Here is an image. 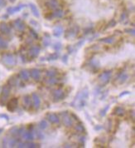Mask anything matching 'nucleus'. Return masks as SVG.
Masks as SVG:
<instances>
[{
  "label": "nucleus",
  "instance_id": "1",
  "mask_svg": "<svg viewBox=\"0 0 135 148\" xmlns=\"http://www.w3.org/2000/svg\"><path fill=\"white\" fill-rule=\"evenodd\" d=\"M88 97H89V90L87 87H85L77 93L76 96L75 97L74 100H73V102H71V106L75 109L81 110V109H82L85 106Z\"/></svg>",
  "mask_w": 135,
  "mask_h": 148
},
{
  "label": "nucleus",
  "instance_id": "2",
  "mask_svg": "<svg viewBox=\"0 0 135 148\" xmlns=\"http://www.w3.org/2000/svg\"><path fill=\"white\" fill-rule=\"evenodd\" d=\"M9 94H10V86H4L3 89H2L1 96H0V105H5L8 97H9Z\"/></svg>",
  "mask_w": 135,
  "mask_h": 148
},
{
  "label": "nucleus",
  "instance_id": "3",
  "mask_svg": "<svg viewBox=\"0 0 135 148\" xmlns=\"http://www.w3.org/2000/svg\"><path fill=\"white\" fill-rule=\"evenodd\" d=\"M2 61H3L4 64L7 66H9V67H13V66H14L16 64L15 58L13 57V55H12V54L10 53L4 54L3 58H2Z\"/></svg>",
  "mask_w": 135,
  "mask_h": 148
},
{
  "label": "nucleus",
  "instance_id": "4",
  "mask_svg": "<svg viewBox=\"0 0 135 148\" xmlns=\"http://www.w3.org/2000/svg\"><path fill=\"white\" fill-rule=\"evenodd\" d=\"M112 75V72L111 71H105L103 73H101L99 77V80L100 82V83L102 85H105L107 84L110 80V77Z\"/></svg>",
  "mask_w": 135,
  "mask_h": 148
},
{
  "label": "nucleus",
  "instance_id": "5",
  "mask_svg": "<svg viewBox=\"0 0 135 148\" xmlns=\"http://www.w3.org/2000/svg\"><path fill=\"white\" fill-rule=\"evenodd\" d=\"M61 116L62 117L63 124L65 125L66 127H70L72 126V124H73L72 117H70V116H69L67 111H62V112H61Z\"/></svg>",
  "mask_w": 135,
  "mask_h": 148
},
{
  "label": "nucleus",
  "instance_id": "6",
  "mask_svg": "<svg viewBox=\"0 0 135 148\" xmlns=\"http://www.w3.org/2000/svg\"><path fill=\"white\" fill-rule=\"evenodd\" d=\"M53 101L55 102H60L61 100H63L65 98L66 95H65V92L62 91L61 89H57V90H55L54 92H53Z\"/></svg>",
  "mask_w": 135,
  "mask_h": 148
},
{
  "label": "nucleus",
  "instance_id": "7",
  "mask_svg": "<svg viewBox=\"0 0 135 148\" xmlns=\"http://www.w3.org/2000/svg\"><path fill=\"white\" fill-rule=\"evenodd\" d=\"M79 32V27L78 26H75L73 28H70L69 29L66 31L65 33V38H73Z\"/></svg>",
  "mask_w": 135,
  "mask_h": 148
},
{
  "label": "nucleus",
  "instance_id": "8",
  "mask_svg": "<svg viewBox=\"0 0 135 148\" xmlns=\"http://www.w3.org/2000/svg\"><path fill=\"white\" fill-rule=\"evenodd\" d=\"M18 106V100L17 98H12L7 104V108L9 111H14Z\"/></svg>",
  "mask_w": 135,
  "mask_h": 148
},
{
  "label": "nucleus",
  "instance_id": "9",
  "mask_svg": "<svg viewBox=\"0 0 135 148\" xmlns=\"http://www.w3.org/2000/svg\"><path fill=\"white\" fill-rule=\"evenodd\" d=\"M40 47H37V46H34V47H32L30 50H29V57H30L31 58H37L38 55H39L40 53Z\"/></svg>",
  "mask_w": 135,
  "mask_h": 148
},
{
  "label": "nucleus",
  "instance_id": "10",
  "mask_svg": "<svg viewBox=\"0 0 135 148\" xmlns=\"http://www.w3.org/2000/svg\"><path fill=\"white\" fill-rule=\"evenodd\" d=\"M40 146L36 143L34 142H30V141H27V142L24 143H21L19 142L17 145V147L19 148H23V147H27V148H36V147H39Z\"/></svg>",
  "mask_w": 135,
  "mask_h": 148
},
{
  "label": "nucleus",
  "instance_id": "11",
  "mask_svg": "<svg viewBox=\"0 0 135 148\" xmlns=\"http://www.w3.org/2000/svg\"><path fill=\"white\" fill-rule=\"evenodd\" d=\"M46 6L51 10H56L59 8V3L57 0H47L46 2Z\"/></svg>",
  "mask_w": 135,
  "mask_h": 148
},
{
  "label": "nucleus",
  "instance_id": "12",
  "mask_svg": "<svg viewBox=\"0 0 135 148\" xmlns=\"http://www.w3.org/2000/svg\"><path fill=\"white\" fill-rule=\"evenodd\" d=\"M32 100H33V106L36 109H38L40 107L41 105V99L39 97V96L36 94V92H33L32 94Z\"/></svg>",
  "mask_w": 135,
  "mask_h": 148
},
{
  "label": "nucleus",
  "instance_id": "13",
  "mask_svg": "<svg viewBox=\"0 0 135 148\" xmlns=\"http://www.w3.org/2000/svg\"><path fill=\"white\" fill-rule=\"evenodd\" d=\"M13 24H14L15 28L18 31H22V30H24L25 28H26V25H25L23 21L20 19H16L15 21L13 22Z\"/></svg>",
  "mask_w": 135,
  "mask_h": 148
},
{
  "label": "nucleus",
  "instance_id": "14",
  "mask_svg": "<svg viewBox=\"0 0 135 148\" xmlns=\"http://www.w3.org/2000/svg\"><path fill=\"white\" fill-rule=\"evenodd\" d=\"M47 119L52 124L59 123V122H60L58 116H57L56 114H55V113H51V112L47 114Z\"/></svg>",
  "mask_w": 135,
  "mask_h": 148
},
{
  "label": "nucleus",
  "instance_id": "15",
  "mask_svg": "<svg viewBox=\"0 0 135 148\" xmlns=\"http://www.w3.org/2000/svg\"><path fill=\"white\" fill-rule=\"evenodd\" d=\"M87 65H88L89 68H90V70H91V71H93V72L98 70V68L100 67V64H99V63H98V61H96L95 59H94V58L91 59L90 62L88 63Z\"/></svg>",
  "mask_w": 135,
  "mask_h": 148
},
{
  "label": "nucleus",
  "instance_id": "16",
  "mask_svg": "<svg viewBox=\"0 0 135 148\" xmlns=\"http://www.w3.org/2000/svg\"><path fill=\"white\" fill-rule=\"evenodd\" d=\"M8 84L10 87L12 86H17L18 84H19V79L17 76L13 75V76L9 77V79L8 80Z\"/></svg>",
  "mask_w": 135,
  "mask_h": 148
},
{
  "label": "nucleus",
  "instance_id": "17",
  "mask_svg": "<svg viewBox=\"0 0 135 148\" xmlns=\"http://www.w3.org/2000/svg\"><path fill=\"white\" fill-rule=\"evenodd\" d=\"M0 32L3 34H6V35H9L11 33V28H9L6 22H3L0 23Z\"/></svg>",
  "mask_w": 135,
  "mask_h": 148
},
{
  "label": "nucleus",
  "instance_id": "18",
  "mask_svg": "<svg viewBox=\"0 0 135 148\" xmlns=\"http://www.w3.org/2000/svg\"><path fill=\"white\" fill-rule=\"evenodd\" d=\"M30 75L31 77H33V79H34L35 81H38L41 77V72L37 68H32L30 71Z\"/></svg>",
  "mask_w": 135,
  "mask_h": 148
},
{
  "label": "nucleus",
  "instance_id": "19",
  "mask_svg": "<svg viewBox=\"0 0 135 148\" xmlns=\"http://www.w3.org/2000/svg\"><path fill=\"white\" fill-rule=\"evenodd\" d=\"M112 112L114 115L117 116V117H123L125 114V110L122 106H115Z\"/></svg>",
  "mask_w": 135,
  "mask_h": 148
},
{
  "label": "nucleus",
  "instance_id": "20",
  "mask_svg": "<svg viewBox=\"0 0 135 148\" xmlns=\"http://www.w3.org/2000/svg\"><path fill=\"white\" fill-rule=\"evenodd\" d=\"M115 37L114 36H109V37H106V38H100L99 39V42H103V43H106V44H113L115 41Z\"/></svg>",
  "mask_w": 135,
  "mask_h": 148
},
{
  "label": "nucleus",
  "instance_id": "21",
  "mask_svg": "<svg viewBox=\"0 0 135 148\" xmlns=\"http://www.w3.org/2000/svg\"><path fill=\"white\" fill-rule=\"evenodd\" d=\"M32 106V97L29 95H25L23 97V107L28 109Z\"/></svg>",
  "mask_w": 135,
  "mask_h": 148
},
{
  "label": "nucleus",
  "instance_id": "22",
  "mask_svg": "<svg viewBox=\"0 0 135 148\" xmlns=\"http://www.w3.org/2000/svg\"><path fill=\"white\" fill-rule=\"evenodd\" d=\"M59 57H60V53H54L52 54H50V55L47 56L46 58H42V61L43 60H47V61H55L56 60V59L59 58Z\"/></svg>",
  "mask_w": 135,
  "mask_h": 148
},
{
  "label": "nucleus",
  "instance_id": "23",
  "mask_svg": "<svg viewBox=\"0 0 135 148\" xmlns=\"http://www.w3.org/2000/svg\"><path fill=\"white\" fill-rule=\"evenodd\" d=\"M22 138L26 141H33L34 139V136L33 134V131H23L22 133Z\"/></svg>",
  "mask_w": 135,
  "mask_h": 148
},
{
  "label": "nucleus",
  "instance_id": "24",
  "mask_svg": "<svg viewBox=\"0 0 135 148\" xmlns=\"http://www.w3.org/2000/svg\"><path fill=\"white\" fill-rule=\"evenodd\" d=\"M24 7H25V5H23V4L18 5L17 7H11V8H8V13H10V14H13V13H15L18 12V11H20L22 8H23Z\"/></svg>",
  "mask_w": 135,
  "mask_h": 148
},
{
  "label": "nucleus",
  "instance_id": "25",
  "mask_svg": "<svg viewBox=\"0 0 135 148\" xmlns=\"http://www.w3.org/2000/svg\"><path fill=\"white\" fill-rule=\"evenodd\" d=\"M19 76L22 80H24V81H28L29 80V72L26 69L21 70L19 72Z\"/></svg>",
  "mask_w": 135,
  "mask_h": 148
},
{
  "label": "nucleus",
  "instance_id": "26",
  "mask_svg": "<svg viewBox=\"0 0 135 148\" xmlns=\"http://www.w3.org/2000/svg\"><path fill=\"white\" fill-rule=\"evenodd\" d=\"M128 77H129V75H128L125 72H123L122 73H121V74L119 75V77H118V83H119V84L124 83L125 82L127 81Z\"/></svg>",
  "mask_w": 135,
  "mask_h": 148
},
{
  "label": "nucleus",
  "instance_id": "27",
  "mask_svg": "<svg viewBox=\"0 0 135 148\" xmlns=\"http://www.w3.org/2000/svg\"><path fill=\"white\" fill-rule=\"evenodd\" d=\"M63 33V28L61 26H56L53 29V35L55 37H60Z\"/></svg>",
  "mask_w": 135,
  "mask_h": 148
},
{
  "label": "nucleus",
  "instance_id": "28",
  "mask_svg": "<svg viewBox=\"0 0 135 148\" xmlns=\"http://www.w3.org/2000/svg\"><path fill=\"white\" fill-rule=\"evenodd\" d=\"M19 142H20L19 138H10V139H8V146L9 147H14Z\"/></svg>",
  "mask_w": 135,
  "mask_h": 148
},
{
  "label": "nucleus",
  "instance_id": "29",
  "mask_svg": "<svg viewBox=\"0 0 135 148\" xmlns=\"http://www.w3.org/2000/svg\"><path fill=\"white\" fill-rule=\"evenodd\" d=\"M64 15V12L61 9H56L53 13H51V16L52 19L53 18H57V19H60V18H62Z\"/></svg>",
  "mask_w": 135,
  "mask_h": 148
},
{
  "label": "nucleus",
  "instance_id": "30",
  "mask_svg": "<svg viewBox=\"0 0 135 148\" xmlns=\"http://www.w3.org/2000/svg\"><path fill=\"white\" fill-rule=\"evenodd\" d=\"M29 6H30V8L32 10V13H33V15L36 18L39 17L40 14H39V11H38V9H37V7H36L34 3H30L29 4Z\"/></svg>",
  "mask_w": 135,
  "mask_h": 148
},
{
  "label": "nucleus",
  "instance_id": "31",
  "mask_svg": "<svg viewBox=\"0 0 135 148\" xmlns=\"http://www.w3.org/2000/svg\"><path fill=\"white\" fill-rule=\"evenodd\" d=\"M45 83L47 85H54V84H56L58 83V79L56 78V77H48V79L45 81Z\"/></svg>",
  "mask_w": 135,
  "mask_h": 148
},
{
  "label": "nucleus",
  "instance_id": "32",
  "mask_svg": "<svg viewBox=\"0 0 135 148\" xmlns=\"http://www.w3.org/2000/svg\"><path fill=\"white\" fill-rule=\"evenodd\" d=\"M45 35L47 38H44V39H43V45H44V47H47L51 44V39H50V35L48 33H45Z\"/></svg>",
  "mask_w": 135,
  "mask_h": 148
},
{
  "label": "nucleus",
  "instance_id": "33",
  "mask_svg": "<svg viewBox=\"0 0 135 148\" xmlns=\"http://www.w3.org/2000/svg\"><path fill=\"white\" fill-rule=\"evenodd\" d=\"M17 130H18L17 127H13L12 128L8 131V132L12 136H13V137H16V136H17Z\"/></svg>",
  "mask_w": 135,
  "mask_h": 148
},
{
  "label": "nucleus",
  "instance_id": "34",
  "mask_svg": "<svg viewBox=\"0 0 135 148\" xmlns=\"http://www.w3.org/2000/svg\"><path fill=\"white\" fill-rule=\"evenodd\" d=\"M56 70L55 69H49L47 70V72H46V75H47V77H55L56 76Z\"/></svg>",
  "mask_w": 135,
  "mask_h": 148
},
{
  "label": "nucleus",
  "instance_id": "35",
  "mask_svg": "<svg viewBox=\"0 0 135 148\" xmlns=\"http://www.w3.org/2000/svg\"><path fill=\"white\" fill-rule=\"evenodd\" d=\"M8 42H6L3 38H2L0 37V50H3V49H6L8 48Z\"/></svg>",
  "mask_w": 135,
  "mask_h": 148
},
{
  "label": "nucleus",
  "instance_id": "36",
  "mask_svg": "<svg viewBox=\"0 0 135 148\" xmlns=\"http://www.w3.org/2000/svg\"><path fill=\"white\" fill-rule=\"evenodd\" d=\"M112 121H111V119H107V121H106V122H105V124H104V128L106 129V131H111V129H112Z\"/></svg>",
  "mask_w": 135,
  "mask_h": 148
},
{
  "label": "nucleus",
  "instance_id": "37",
  "mask_svg": "<svg viewBox=\"0 0 135 148\" xmlns=\"http://www.w3.org/2000/svg\"><path fill=\"white\" fill-rule=\"evenodd\" d=\"M75 130L77 131V132H84L85 131L84 129V127L82 124H77L75 126Z\"/></svg>",
  "mask_w": 135,
  "mask_h": 148
},
{
  "label": "nucleus",
  "instance_id": "38",
  "mask_svg": "<svg viewBox=\"0 0 135 148\" xmlns=\"http://www.w3.org/2000/svg\"><path fill=\"white\" fill-rule=\"evenodd\" d=\"M38 126H39V127L41 129H42V130H44V129H46L47 127V126H48V124H47V121H45V120H42L41 122H39V124H38Z\"/></svg>",
  "mask_w": 135,
  "mask_h": 148
},
{
  "label": "nucleus",
  "instance_id": "39",
  "mask_svg": "<svg viewBox=\"0 0 135 148\" xmlns=\"http://www.w3.org/2000/svg\"><path fill=\"white\" fill-rule=\"evenodd\" d=\"M52 47H53L54 50H56V52H58V51H60L61 49V47H62V44H61V42H55L53 44V46H52Z\"/></svg>",
  "mask_w": 135,
  "mask_h": 148
},
{
  "label": "nucleus",
  "instance_id": "40",
  "mask_svg": "<svg viewBox=\"0 0 135 148\" xmlns=\"http://www.w3.org/2000/svg\"><path fill=\"white\" fill-rule=\"evenodd\" d=\"M109 106L108 105V106H105L104 108H103L102 110H100V115L101 116V117H104L105 114H106V112H107V111L109 110Z\"/></svg>",
  "mask_w": 135,
  "mask_h": 148
},
{
  "label": "nucleus",
  "instance_id": "41",
  "mask_svg": "<svg viewBox=\"0 0 135 148\" xmlns=\"http://www.w3.org/2000/svg\"><path fill=\"white\" fill-rule=\"evenodd\" d=\"M115 25H116V21L114 19H112V20H110V22H109V23L106 25V27H105V29L109 28H113V27H114Z\"/></svg>",
  "mask_w": 135,
  "mask_h": 148
},
{
  "label": "nucleus",
  "instance_id": "42",
  "mask_svg": "<svg viewBox=\"0 0 135 148\" xmlns=\"http://www.w3.org/2000/svg\"><path fill=\"white\" fill-rule=\"evenodd\" d=\"M124 33L131 34L132 36H134L135 35V30H134V28H126V29H124Z\"/></svg>",
  "mask_w": 135,
  "mask_h": 148
},
{
  "label": "nucleus",
  "instance_id": "43",
  "mask_svg": "<svg viewBox=\"0 0 135 148\" xmlns=\"http://www.w3.org/2000/svg\"><path fill=\"white\" fill-rule=\"evenodd\" d=\"M29 31H30L31 35L33 36L34 38L37 39V38H38V34H37V33H36V32L34 30V29H33V28H30V29H29Z\"/></svg>",
  "mask_w": 135,
  "mask_h": 148
},
{
  "label": "nucleus",
  "instance_id": "44",
  "mask_svg": "<svg viewBox=\"0 0 135 148\" xmlns=\"http://www.w3.org/2000/svg\"><path fill=\"white\" fill-rule=\"evenodd\" d=\"M36 137H37V139H39V140H42V139H44V137H45L44 134H43L42 131H36Z\"/></svg>",
  "mask_w": 135,
  "mask_h": 148
},
{
  "label": "nucleus",
  "instance_id": "45",
  "mask_svg": "<svg viewBox=\"0 0 135 148\" xmlns=\"http://www.w3.org/2000/svg\"><path fill=\"white\" fill-rule=\"evenodd\" d=\"M84 39H83V40H81V41H80V42H77L76 43V44H75V50H76V49H79L80 48V47H81V46H82V45H83L84 44Z\"/></svg>",
  "mask_w": 135,
  "mask_h": 148
},
{
  "label": "nucleus",
  "instance_id": "46",
  "mask_svg": "<svg viewBox=\"0 0 135 148\" xmlns=\"http://www.w3.org/2000/svg\"><path fill=\"white\" fill-rule=\"evenodd\" d=\"M127 17H128V15H127V13H123L122 14H121V16H120V22H123L125 21V20L127 19Z\"/></svg>",
  "mask_w": 135,
  "mask_h": 148
},
{
  "label": "nucleus",
  "instance_id": "47",
  "mask_svg": "<svg viewBox=\"0 0 135 148\" xmlns=\"http://www.w3.org/2000/svg\"><path fill=\"white\" fill-rule=\"evenodd\" d=\"M96 140L95 141V142H100V143H105L106 142V138L104 137V136H102L101 138L100 137H98V138H95Z\"/></svg>",
  "mask_w": 135,
  "mask_h": 148
},
{
  "label": "nucleus",
  "instance_id": "48",
  "mask_svg": "<svg viewBox=\"0 0 135 148\" xmlns=\"http://www.w3.org/2000/svg\"><path fill=\"white\" fill-rule=\"evenodd\" d=\"M78 142L81 145V147H84V142H85V137L84 136H81V137L79 138Z\"/></svg>",
  "mask_w": 135,
  "mask_h": 148
},
{
  "label": "nucleus",
  "instance_id": "49",
  "mask_svg": "<svg viewBox=\"0 0 135 148\" xmlns=\"http://www.w3.org/2000/svg\"><path fill=\"white\" fill-rule=\"evenodd\" d=\"M92 31H93V28H92V27H88V28H85L83 30L84 34H88V33H90V32H92Z\"/></svg>",
  "mask_w": 135,
  "mask_h": 148
},
{
  "label": "nucleus",
  "instance_id": "50",
  "mask_svg": "<svg viewBox=\"0 0 135 148\" xmlns=\"http://www.w3.org/2000/svg\"><path fill=\"white\" fill-rule=\"evenodd\" d=\"M24 131V127H18V130H17V136H22V133Z\"/></svg>",
  "mask_w": 135,
  "mask_h": 148
},
{
  "label": "nucleus",
  "instance_id": "51",
  "mask_svg": "<svg viewBox=\"0 0 135 148\" xmlns=\"http://www.w3.org/2000/svg\"><path fill=\"white\" fill-rule=\"evenodd\" d=\"M8 137H4V138L3 139V142H2V145H3V147H8Z\"/></svg>",
  "mask_w": 135,
  "mask_h": 148
},
{
  "label": "nucleus",
  "instance_id": "52",
  "mask_svg": "<svg viewBox=\"0 0 135 148\" xmlns=\"http://www.w3.org/2000/svg\"><path fill=\"white\" fill-rule=\"evenodd\" d=\"M62 62L64 63H67V62H68V55H64L63 57H62Z\"/></svg>",
  "mask_w": 135,
  "mask_h": 148
},
{
  "label": "nucleus",
  "instance_id": "53",
  "mask_svg": "<svg viewBox=\"0 0 135 148\" xmlns=\"http://www.w3.org/2000/svg\"><path fill=\"white\" fill-rule=\"evenodd\" d=\"M5 5H6L5 0H0V8H2V7H3Z\"/></svg>",
  "mask_w": 135,
  "mask_h": 148
},
{
  "label": "nucleus",
  "instance_id": "54",
  "mask_svg": "<svg viewBox=\"0 0 135 148\" xmlns=\"http://www.w3.org/2000/svg\"><path fill=\"white\" fill-rule=\"evenodd\" d=\"M70 117H72V119H73V118H75V120L79 121V117H76V115L74 114V113H70Z\"/></svg>",
  "mask_w": 135,
  "mask_h": 148
},
{
  "label": "nucleus",
  "instance_id": "55",
  "mask_svg": "<svg viewBox=\"0 0 135 148\" xmlns=\"http://www.w3.org/2000/svg\"><path fill=\"white\" fill-rule=\"evenodd\" d=\"M67 50H68V52H69V53H72L73 51H74V48H73L72 47H70V46H68L67 47Z\"/></svg>",
  "mask_w": 135,
  "mask_h": 148
},
{
  "label": "nucleus",
  "instance_id": "56",
  "mask_svg": "<svg viewBox=\"0 0 135 148\" xmlns=\"http://www.w3.org/2000/svg\"><path fill=\"white\" fill-rule=\"evenodd\" d=\"M32 42H33V39H32V38H27V39H26V43H27V44H31Z\"/></svg>",
  "mask_w": 135,
  "mask_h": 148
},
{
  "label": "nucleus",
  "instance_id": "57",
  "mask_svg": "<svg viewBox=\"0 0 135 148\" xmlns=\"http://www.w3.org/2000/svg\"><path fill=\"white\" fill-rule=\"evenodd\" d=\"M129 92H128V91H125V92H123L121 94L119 95V97H123V96H124V95H126V94H129Z\"/></svg>",
  "mask_w": 135,
  "mask_h": 148
},
{
  "label": "nucleus",
  "instance_id": "58",
  "mask_svg": "<svg viewBox=\"0 0 135 148\" xmlns=\"http://www.w3.org/2000/svg\"><path fill=\"white\" fill-rule=\"evenodd\" d=\"M130 114H131V118H132V120L134 121V111L132 110L131 112H130Z\"/></svg>",
  "mask_w": 135,
  "mask_h": 148
},
{
  "label": "nucleus",
  "instance_id": "59",
  "mask_svg": "<svg viewBox=\"0 0 135 148\" xmlns=\"http://www.w3.org/2000/svg\"><path fill=\"white\" fill-rule=\"evenodd\" d=\"M21 58H22V63H26V62H27V60H26V57H25V56L21 55Z\"/></svg>",
  "mask_w": 135,
  "mask_h": 148
},
{
  "label": "nucleus",
  "instance_id": "60",
  "mask_svg": "<svg viewBox=\"0 0 135 148\" xmlns=\"http://www.w3.org/2000/svg\"><path fill=\"white\" fill-rule=\"evenodd\" d=\"M0 117H3V118H5L6 120H8V117L7 115H5V114H2V115H0Z\"/></svg>",
  "mask_w": 135,
  "mask_h": 148
},
{
  "label": "nucleus",
  "instance_id": "61",
  "mask_svg": "<svg viewBox=\"0 0 135 148\" xmlns=\"http://www.w3.org/2000/svg\"><path fill=\"white\" fill-rule=\"evenodd\" d=\"M33 125H29V127H28V131H33Z\"/></svg>",
  "mask_w": 135,
  "mask_h": 148
},
{
  "label": "nucleus",
  "instance_id": "62",
  "mask_svg": "<svg viewBox=\"0 0 135 148\" xmlns=\"http://www.w3.org/2000/svg\"><path fill=\"white\" fill-rule=\"evenodd\" d=\"M102 128V127H100V126H98V127H95V130H100V129H101Z\"/></svg>",
  "mask_w": 135,
  "mask_h": 148
},
{
  "label": "nucleus",
  "instance_id": "63",
  "mask_svg": "<svg viewBox=\"0 0 135 148\" xmlns=\"http://www.w3.org/2000/svg\"><path fill=\"white\" fill-rule=\"evenodd\" d=\"M9 1H10L11 3H14V2L16 1V0H9Z\"/></svg>",
  "mask_w": 135,
  "mask_h": 148
},
{
  "label": "nucleus",
  "instance_id": "64",
  "mask_svg": "<svg viewBox=\"0 0 135 148\" xmlns=\"http://www.w3.org/2000/svg\"><path fill=\"white\" fill-rule=\"evenodd\" d=\"M3 128H0V133L3 132Z\"/></svg>",
  "mask_w": 135,
  "mask_h": 148
}]
</instances>
